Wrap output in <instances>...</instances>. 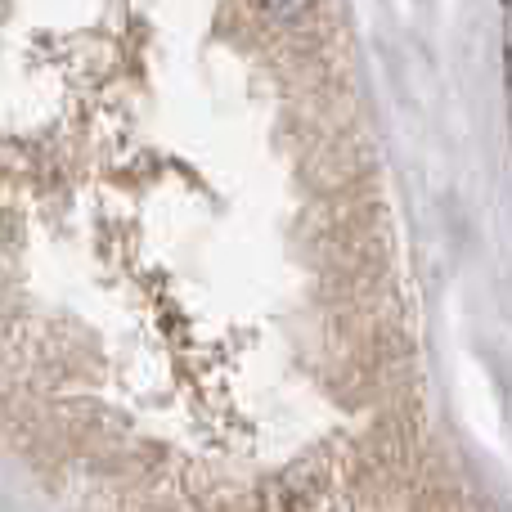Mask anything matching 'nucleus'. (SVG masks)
I'll list each match as a JSON object with an SVG mask.
<instances>
[{"label": "nucleus", "mask_w": 512, "mask_h": 512, "mask_svg": "<svg viewBox=\"0 0 512 512\" xmlns=\"http://www.w3.org/2000/svg\"><path fill=\"white\" fill-rule=\"evenodd\" d=\"M265 9H270L274 18H283V23H297V18L310 9V0H265Z\"/></svg>", "instance_id": "nucleus-1"}]
</instances>
